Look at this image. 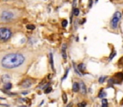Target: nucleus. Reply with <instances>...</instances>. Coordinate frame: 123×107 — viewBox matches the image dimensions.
<instances>
[{
	"label": "nucleus",
	"instance_id": "23",
	"mask_svg": "<svg viewBox=\"0 0 123 107\" xmlns=\"http://www.w3.org/2000/svg\"><path fill=\"white\" fill-rule=\"evenodd\" d=\"M67 24H68V21H67V20H63V22H62V26H63V27H66Z\"/></svg>",
	"mask_w": 123,
	"mask_h": 107
},
{
	"label": "nucleus",
	"instance_id": "21",
	"mask_svg": "<svg viewBox=\"0 0 123 107\" xmlns=\"http://www.w3.org/2000/svg\"><path fill=\"white\" fill-rule=\"evenodd\" d=\"M27 29H35V26L33 25V24H28Z\"/></svg>",
	"mask_w": 123,
	"mask_h": 107
},
{
	"label": "nucleus",
	"instance_id": "9",
	"mask_svg": "<svg viewBox=\"0 0 123 107\" xmlns=\"http://www.w3.org/2000/svg\"><path fill=\"white\" fill-rule=\"evenodd\" d=\"M72 90L74 92H78L80 90V84L77 83V82H75L73 84V87H72Z\"/></svg>",
	"mask_w": 123,
	"mask_h": 107
},
{
	"label": "nucleus",
	"instance_id": "24",
	"mask_svg": "<svg viewBox=\"0 0 123 107\" xmlns=\"http://www.w3.org/2000/svg\"><path fill=\"white\" fill-rule=\"evenodd\" d=\"M68 72H69V69H68V70H66V73H65V76L63 77V80H65V78H66V77H67V75H68Z\"/></svg>",
	"mask_w": 123,
	"mask_h": 107
},
{
	"label": "nucleus",
	"instance_id": "15",
	"mask_svg": "<svg viewBox=\"0 0 123 107\" xmlns=\"http://www.w3.org/2000/svg\"><path fill=\"white\" fill-rule=\"evenodd\" d=\"M116 78H118V80H123V74L122 73H117L116 75Z\"/></svg>",
	"mask_w": 123,
	"mask_h": 107
},
{
	"label": "nucleus",
	"instance_id": "1",
	"mask_svg": "<svg viewBox=\"0 0 123 107\" xmlns=\"http://www.w3.org/2000/svg\"><path fill=\"white\" fill-rule=\"evenodd\" d=\"M25 58L22 54L19 53H12L5 55L3 58L1 65L5 69H14L24 64Z\"/></svg>",
	"mask_w": 123,
	"mask_h": 107
},
{
	"label": "nucleus",
	"instance_id": "10",
	"mask_svg": "<svg viewBox=\"0 0 123 107\" xmlns=\"http://www.w3.org/2000/svg\"><path fill=\"white\" fill-rule=\"evenodd\" d=\"M65 49H66V44H64L62 46V55H63V58L65 60H66L67 56H66V52H65Z\"/></svg>",
	"mask_w": 123,
	"mask_h": 107
},
{
	"label": "nucleus",
	"instance_id": "22",
	"mask_svg": "<svg viewBox=\"0 0 123 107\" xmlns=\"http://www.w3.org/2000/svg\"><path fill=\"white\" fill-rule=\"evenodd\" d=\"M116 51H114V52L112 53V55H110V57H109V60H112V59L114 58V56H115V55H116Z\"/></svg>",
	"mask_w": 123,
	"mask_h": 107
},
{
	"label": "nucleus",
	"instance_id": "12",
	"mask_svg": "<svg viewBox=\"0 0 123 107\" xmlns=\"http://www.w3.org/2000/svg\"><path fill=\"white\" fill-rule=\"evenodd\" d=\"M106 93L103 90H101V91H100L99 95H98V97H99V98H103V99H104V97H106Z\"/></svg>",
	"mask_w": 123,
	"mask_h": 107
},
{
	"label": "nucleus",
	"instance_id": "2",
	"mask_svg": "<svg viewBox=\"0 0 123 107\" xmlns=\"http://www.w3.org/2000/svg\"><path fill=\"white\" fill-rule=\"evenodd\" d=\"M121 19V14L120 12H116L113 14L112 18L110 22V27L112 30H116L118 29V25Z\"/></svg>",
	"mask_w": 123,
	"mask_h": 107
},
{
	"label": "nucleus",
	"instance_id": "13",
	"mask_svg": "<svg viewBox=\"0 0 123 107\" xmlns=\"http://www.w3.org/2000/svg\"><path fill=\"white\" fill-rule=\"evenodd\" d=\"M101 103H102V106L101 107H108V101L106 99H102V101H101Z\"/></svg>",
	"mask_w": 123,
	"mask_h": 107
},
{
	"label": "nucleus",
	"instance_id": "5",
	"mask_svg": "<svg viewBox=\"0 0 123 107\" xmlns=\"http://www.w3.org/2000/svg\"><path fill=\"white\" fill-rule=\"evenodd\" d=\"M20 85L23 88H29L32 85V82H31L30 80H24Z\"/></svg>",
	"mask_w": 123,
	"mask_h": 107
},
{
	"label": "nucleus",
	"instance_id": "16",
	"mask_svg": "<svg viewBox=\"0 0 123 107\" xmlns=\"http://www.w3.org/2000/svg\"><path fill=\"white\" fill-rule=\"evenodd\" d=\"M62 98H63V101L65 104L67 103V100H68V99H67V95L65 93H63V95H62Z\"/></svg>",
	"mask_w": 123,
	"mask_h": 107
},
{
	"label": "nucleus",
	"instance_id": "4",
	"mask_svg": "<svg viewBox=\"0 0 123 107\" xmlns=\"http://www.w3.org/2000/svg\"><path fill=\"white\" fill-rule=\"evenodd\" d=\"M0 17H1V19H2L4 21H9V20H10V19H12L14 17V15L12 12L4 11V12L2 13V14H1Z\"/></svg>",
	"mask_w": 123,
	"mask_h": 107
},
{
	"label": "nucleus",
	"instance_id": "25",
	"mask_svg": "<svg viewBox=\"0 0 123 107\" xmlns=\"http://www.w3.org/2000/svg\"><path fill=\"white\" fill-rule=\"evenodd\" d=\"M72 105H73V103H70L66 107H72Z\"/></svg>",
	"mask_w": 123,
	"mask_h": 107
},
{
	"label": "nucleus",
	"instance_id": "6",
	"mask_svg": "<svg viewBox=\"0 0 123 107\" xmlns=\"http://www.w3.org/2000/svg\"><path fill=\"white\" fill-rule=\"evenodd\" d=\"M76 68H77L78 71L80 72V74H81V73H84L85 70H86V65H85L84 64H80V65H79L78 66L76 67ZM81 75H82V74H81Z\"/></svg>",
	"mask_w": 123,
	"mask_h": 107
},
{
	"label": "nucleus",
	"instance_id": "7",
	"mask_svg": "<svg viewBox=\"0 0 123 107\" xmlns=\"http://www.w3.org/2000/svg\"><path fill=\"white\" fill-rule=\"evenodd\" d=\"M80 90H81V93L83 94V95H85V94L86 93V86L84 84V82L81 81L80 83Z\"/></svg>",
	"mask_w": 123,
	"mask_h": 107
},
{
	"label": "nucleus",
	"instance_id": "17",
	"mask_svg": "<svg viewBox=\"0 0 123 107\" xmlns=\"http://www.w3.org/2000/svg\"><path fill=\"white\" fill-rule=\"evenodd\" d=\"M77 105H78V107H86V103L85 101H83V102H81V103H79Z\"/></svg>",
	"mask_w": 123,
	"mask_h": 107
},
{
	"label": "nucleus",
	"instance_id": "14",
	"mask_svg": "<svg viewBox=\"0 0 123 107\" xmlns=\"http://www.w3.org/2000/svg\"><path fill=\"white\" fill-rule=\"evenodd\" d=\"M11 88H12V84L11 83H6L5 85H4V89L5 90H11Z\"/></svg>",
	"mask_w": 123,
	"mask_h": 107
},
{
	"label": "nucleus",
	"instance_id": "8",
	"mask_svg": "<svg viewBox=\"0 0 123 107\" xmlns=\"http://www.w3.org/2000/svg\"><path fill=\"white\" fill-rule=\"evenodd\" d=\"M9 80H11V76L9 75H4L2 76V81L4 83H9Z\"/></svg>",
	"mask_w": 123,
	"mask_h": 107
},
{
	"label": "nucleus",
	"instance_id": "26",
	"mask_svg": "<svg viewBox=\"0 0 123 107\" xmlns=\"http://www.w3.org/2000/svg\"><path fill=\"white\" fill-rule=\"evenodd\" d=\"M0 99H2V100H4V98H2V97H0Z\"/></svg>",
	"mask_w": 123,
	"mask_h": 107
},
{
	"label": "nucleus",
	"instance_id": "3",
	"mask_svg": "<svg viewBox=\"0 0 123 107\" xmlns=\"http://www.w3.org/2000/svg\"><path fill=\"white\" fill-rule=\"evenodd\" d=\"M11 31L6 28H0V39L6 41L11 37Z\"/></svg>",
	"mask_w": 123,
	"mask_h": 107
},
{
	"label": "nucleus",
	"instance_id": "18",
	"mask_svg": "<svg viewBox=\"0 0 123 107\" xmlns=\"http://www.w3.org/2000/svg\"><path fill=\"white\" fill-rule=\"evenodd\" d=\"M51 91H52V87L49 86L48 88H47L46 90H45V94H49V93H50Z\"/></svg>",
	"mask_w": 123,
	"mask_h": 107
},
{
	"label": "nucleus",
	"instance_id": "19",
	"mask_svg": "<svg viewBox=\"0 0 123 107\" xmlns=\"http://www.w3.org/2000/svg\"><path fill=\"white\" fill-rule=\"evenodd\" d=\"M74 15L75 16H78L79 15V13H80V10L78 9H74Z\"/></svg>",
	"mask_w": 123,
	"mask_h": 107
},
{
	"label": "nucleus",
	"instance_id": "11",
	"mask_svg": "<svg viewBox=\"0 0 123 107\" xmlns=\"http://www.w3.org/2000/svg\"><path fill=\"white\" fill-rule=\"evenodd\" d=\"M50 65H51V68L53 70H55V67H54V59H53V55L50 54Z\"/></svg>",
	"mask_w": 123,
	"mask_h": 107
},
{
	"label": "nucleus",
	"instance_id": "20",
	"mask_svg": "<svg viewBox=\"0 0 123 107\" xmlns=\"http://www.w3.org/2000/svg\"><path fill=\"white\" fill-rule=\"evenodd\" d=\"M106 79V76H101V77H100V79H99V82L100 83H103V82L105 81V80Z\"/></svg>",
	"mask_w": 123,
	"mask_h": 107
}]
</instances>
